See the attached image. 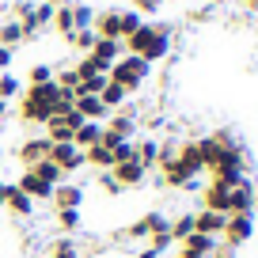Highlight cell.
Here are the masks:
<instances>
[{"mask_svg":"<svg viewBox=\"0 0 258 258\" xmlns=\"http://www.w3.org/2000/svg\"><path fill=\"white\" fill-rule=\"evenodd\" d=\"M49 160H53L57 167L64 171V178H69V175H76V171L84 167V152L73 145V141H64V145H53V148H49Z\"/></svg>","mask_w":258,"mask_h":258,"instance_id":"cell-10","label":"cell"},{"mask_svg":"<svg viewBox=\"0 0 258 258\" xmlns=\"http://www.w3.org/2000/svg\"><path fill=\"white\" fill-rule=\"evenodd\" d=\"M57 228H61L64 235L84 232V213L80 209H57Z\"/></svg>","mask_w":258,"mask_h":258,"instance_id":"cell-27","label":"cell"},{"mask_svg":"<svg viewBox=\"0 0 258 258\" xmlns=\"http://www.w3.org/2000/svg\"><path fill=\"white\" fill-rule=\"evenodd\" d=\"M23 88H27V84L19 80L16 73H0V99H4V103L19 99V95H23Z\"/></svg>","mask_w":258,"mask_h":258,"instance_id":"cell-30","label":"cell"},{"mask_svg":"<svg viewBox=\"0 0 258 258\" xmlns=\"http://www.w3.org/2000/svg\"><path fill=\"white\" fill-rule=\"evenodd\" d=\"M73 106L80 110L84 121H106V118H110V110L103 106V99H99V95H84V91H76V103Z\"/></svg>","mask_w":258,"mask_h":258,"instance_id":"cell-19","label":"cell"},{"mask_svg":"<svg viewBox=\"0 0 258 258\" xmlns=\"http://www.w3.org/2000/svg\"><path fill=\"white\" fill-rule=\"evenodd\" d=\"M160 8H163V0H133V12H141L145 19L160 16Z\"/></svg>","mask_w":258,"mask_h":258,"instance_id":"cell-41","label":"cell"},{"mask_svg":"<svg viewBox=\"0 0 258 258\" xmlns=\"http://www.w3.org/2000/svg\"><path fill=\"white\" fill-rule=\"evenodd\" d=\"M167 224H171V220H167ZM148 247H156V250H163V254H167V250L175 247V239H171V232H167V228H160V232H156L152 239H148Z\"/></svg>","mask_w":258,"mask_h":258,"instance_id":"cell-40","label":"cell"},{"mask_svg":"<svg viewBox=\"0 0 258 258\" xmlns=\"http://www.w3.org/2000/svg\"><path fill=\"white\" fill-rule=\"evenodd\" d=\"M34 4H38V0H16V4H12V19H19V23L31 19L34 16Z\"/></svg>","mask_w":258,"mask_h":258,"instance_id":"cell-42","label":"cell"},{"mask_svg":"<svg viewBox=\"0 0 258 258\" xmlns=\"http://www.w3.org/2000/svg\"><path fill=\"white\" fill-rule=\"evenodd\" d=\"M46 4H53V8H61V4H73V0H46Z\"/></svg>","mask_w":258,"mask_h":258,"instance_id":"cell-50","label":"cell"},{"mask_svg":"<svg viewBox=\"0 0 258 258\" xmlns=\"http://www.w3.org/2000/svg\"><path fill=\"white\" fill-rule=\"evenodd\" d=\"M49 258H80V243L73 235H61V239L49 243Z\"/></svg>","mask_w":258,"mask_h":258,"instance_id":"cell-31","label":"cell"},{"mask_svg":"<svg viewBox=\"0 0 258 258\" xmlns=\"http://www.w3.org/2000/svg\"><path fill=\"white\" fill-rule=\"evenodd\" d=\"M148 76H152V64H148L145 57H137V53H121L118 61L110 64L106 80L121 84V88H125L129 95H137V91L145 88V80H148Z\"/></svg>","mask_w":258,"mask_h":258,"instance_id":"cell-2","label":"cell"},{"mask_svg":"<svg viewBox=\"0 0 258 258\" xmlns=\"http://www.w3.org/2000/svg\"><path fill=\"white\" fill-rule=\"evenodd\" d=\"M133 145H137L141 167H145V171H156V160H160V137H141V141H133Z\"/></svg>","mask_w":258,"mask_h":258,"instance_id":"cell-22","label":"cell"},{"mask_svg":"<svg viewBox=\"0 0 258 258\" xmlns=\"http://www.w3.org/2000/svg\"><path fill=\"white\" fill-rule=\"evenodd\" d=\"M194 145H198V156H202V163H205V171L213 167V160L220 156V145L213 137H194Z\"/></svg>","mask_w":258,"mask_h":258,"instance_id":"cell-33","label":"cell"},{"mask_svg":"<svg viewBox=\"0 0 258 258\" xmlns=\"http://www.w3.org/2000/svg\"><path fill=\"white\" fill-rule=\"evenodd\" d=\"M224 224H228L224 213H213V209H198L194 213V232H202V235L220 239V235H224Z\"/></svg>","mask_w":258,"mask_h":258,"instance_id":"cell-17","label":"cell"},{"mask_svg":"<svg viewBox=\"0 0 258 258\" xmlns=\"http://www.w3.org/2000/svg\"><path fill=\"white\" fill-rule=\"evenodd\" d=\"M8 110H12V106H8V103H4V99H0V121L8 118Z\"/></svg>","mask_w":258,"mask_h":258,"instance_id":"cell-47","label":"cell"},{"mask_svg":"<svg viewBox=\"0 0 258 258\" xmlns=\"http://www.w3.org/2000/svg\"><path fill=\"white\" fill-rule=\"evenodd\" d=\"M16 186H19V190L27 194V198H31L34 205H38V202H49V198H53V186H49V182H42V178L34 175V171H27V167L19 171Z\"/></svg>","mask_w":258,"mask_h":258,"instance_id":"cell-13","label":"cell"},{"mask_svg":"<svg viewBox=\"0 0 258 258\" xmlns=\"http://www.w3.org/2000/svg\"><path fill=\"white\" fill-rule=\"evenodd\" d=\"M121 53H125V49H121V42H118V38H99L95 46H91V57H95L99 73H110V64L118 61Z\"/></svg>","mask_w":258,"mask_h":258,"instance_id":"cell-18","label":"cell"},{"mask_svg":"<svg viewBox=\"0 0 258 258\" xmlns=\"http://www.w3.org/2000/svg\"><path fill=\"white\" fill-rule=\"evenodd\" d=\"M99 186H103V194H121V182L110 175V171H99Z\"/></svg>","mask_w":258,"mask_h":258,"instance_id":"cell-44","label":"cell"},{"mask_svg":"<svg viewBox=\"0 0 258 258\" xmlns=\"http://www.w3.org/2000/svg\"><path fill=\"white\" fill-rule=\"evenodd\" d=\"M202 209H213V213H224L228 217V186L220 182H209L202 190Z\"/></svg>","mask_w":258,"mask_h":258,"instance_id":"cell-21","label":"cell"},{"mask_svg":"<svg viewBox=\"0 0 258 258\" xmlns=\"http://www.w3.org/2000/svg\"><path fill=\"white\" fill-rule=\"evenodd\" d=\"M49 31H57L64 42H69V34L76 31V19H73V4H61V8L53 12V23H49Z\"/></svg>","mask_w":258,"mask_h":258,"instance_id":"cell-24","label":"cell"},{"mask_svg":"<svg viewBox=\"0 0 258 258\" xmlns=\"http://www.w3.org/2000/svg\"><path fill=\"white\" fill-rule=\"evenodd\" d=\"M12 61H16V49L0 46V73H12Z\"/></svg>","mask_w":258,"mask_h":258,"instance_id":"cell-45","label":"cell"},{"mask_svg":"<svg viewBox=\"0 0 258 258\" xmlns=\"http://www.w3.org/2000/svg\"><path fill=\"white\" fill-rule=\"evenodd\" d=\"M160 171H163V186H171V190H198V175H190L186 171V163L178 160H167V163H160Z\"/></svg>","mask_w":258,"mask_h":258,"instance_id":"cell-6","label":"cell"},{"mask_svg":"<svg viewBox=\"0 0 258 258\" xmlns=\"http://www.w3.org/2000/svg\"><path fill=\"white\" fill-rule=\"evenodd\" d=\"M110 160L114 163H125V160H137V145L133 141H118V145L110 148Z\"/></svg>","mask_w":258,"mask_h":258,"instance_id":"cell-39","label":"cell"},{"mask_svg":"<svg viewBox=\"0 0 258 258\" xmlns=\"http://www.w3.org/2000/svg\"><path fill=\"white\" fill-rule=\"evenodd\" d=\"M110 175L121 182V190H133V186H145L148 171L141 167V160H125V163H114V167H110Z\"/></svg>","mask_w":258,"mask_h":258,"instance_id":"cell-16","label":"cell"},{"mask_svg":"<svg viewBox=\"0 0 258 258\" xmlns=\"http://www.w3.org/2000/svg\"><path fill=\"white\" fill-rule=\"evenodd\" d=\"M167 232H171V239H175V247H178V243L194 232V213H178V217H171Z\"/></svg>","mask_w":258,"mask_h":258,"instance_id":"cell-29","label":"cell"},{"mask_svg":"<svg viewBox=\"0 0 258 258\" xmlns=\"http://www.w3.org/2000/svg\"><path fill=\"white\" fill-rule=\"evenodd\" d=\"M220 247V239L213 235H202V232H190L182 243H178V254H190V258H213Z\"/></svg>","mask_w":258,"mask_h":258,"instance_id":"cell-12","label":"cell"},{"mask_svg":"<svg viewBox=\"0 0 258 258\" xmlns=\"http://www.w3.org/2000/svg\"><path fill=\"white\" fill-rule=\"evenodd\" d=\"M103 125H106V133H114V137H121V141H137V133H141V121H137L133 110H114Z\"/></svg>","mask_w":258,"mask_h":258,"instance_id":"cell-9","label":"cell"},{"mask_svg":"<svg viewBox=\"0 0 258 258\" xmlns=\"http://www.w3.org/2000/svg\"><path fill=\"white\" fill-rule=\"evenodd\" d=\"M73 19H76V31H80V27H91L95 23V8L84 4V0H73Z\"/></svg>","mask_w":258,"mask_h":258,"instance_id":"cell-37","label":"cell"},{"mask_svg":"<svg viewBox=\"0 0 258 258\" xmlns=\"http://www.w3.org/2000/svg\"><path fill=\"white\" fill-rule=\"evenodd\" d=\"M84 198H88L84 182H69V178H64L61 186H53L49 205H53V213H57V209H84Z\"/></svg>","mask_w":258,"mask_h":258,"instance_id":"cell-7","label":"cell"},{"mask_svg":"<svg viewBox=\"0 0 258 258\" xmlns=\"http://www.w3.org/2000/svg\"><path fill=\"white\" fill-rule=\"evenodd\" d=\"M46 258H49V254H46Z\"/></svg>","mask_w":258,"mask_h":258,"instance_id":"cell-53","label":"cell"},{"mask_svg":"<svg viewBox=\"0 0 258 258\" xmlns=\"http://www.w3.org/2000/svg\"><path fill=\"white\" fill-rule=\"evenodd\" d=\"M57 103H61V88L53 80L49 84H27L23 95H19V121L27 125H46L49 118L57 114Z\"/></svg>","mask_w":258,"mask_h":258,"instance_id":"cell-1","label":"cell"},{"mask_svg":"<svg viewBox=\"0 0 258 258\" xmlns=\"http://www.w3.org/2000/svg\"><path fill=\"white\" fill-rule=\"evenodd\" d=\"M160 31H163V23H152V19H145L137 31L129 34V38H121V49H125V53L145 57V53H148V46L156 42V34H160Z\"/></svg>","mask_w":258,"mask_h":258,"instance_id":"cell-5","label":"cell"},{"mask_svg":"<svg viewBox=\"0 0 258 258\" xmlns=\"http://www.w3.org/2000/svg\"><path fill=\"white\" fill-rule=\"evenodd\" d=\"M91 31H95L99 38H118V42H121V8H103V12H95Z\"/></svg>","mask_w":258,"mask_h":258,"instance_id":"cell-14","label":"cell"},{"mask_svg":"<svg viewBox=\"0 0 258 258\" xmlns=\"http://www.w3.org/2000/svg\"><path fill=\"white\" fill-rule=\"evenodd\" d=\"M27 171H34V175H38L42 182H49V186H61V182H64V171L57 167L53 160H42V163H31V167H27Z\"/></svg>","mask_w":258,"mask_h":258,"instance_id":"cell-28","label":"cell"},{"mask_svg":"<svg viewBox=\"0 0 258 258\" xmlns=\"http://www.w3.org/2000/svg\"><path fill=\"white\" fill-rule=\"evenodd\" d=\"M4 209H8L16 220H23V217H34V209H38V205H34L16 182H8V190H4Z\"/></svg>","mask_w":258,"mask_h":258,"instance_id":"cell-15","label":"cell"},{"mask_svg":"<svg viewBox=\"0 0 258 258\" xmlns=\"http://www.w3.org/2000/svg\"><path fill=\"white\" fill-rule=\"evenodd\" d=\"M243 8H247V12H258V0H243Z\"/></svg>","mask_w":258,"mask_h":258,"instance_id":"cell-48","label":"cell"},{"mask_svg":"<svg viewBox=\"0 0 258 258\" xmlns=\"http://www.w3.org/2000/svg\"><path fill=\"white\" fill-rule=\"evenodd\" d=\"M250 235H254V213H232L224 224V235H220V243L224 247H243V243H250Z\"/></svg>","mask_w":258,"mask_h":258,"instance_id":"cell-4","label":"cell"},{"mask_svg":"<svg viewBox=\"0 0 258 258\" xmlns=\"http://www.w3.org/2000/svg\"><path fill=\"white\" fill-rule=\"evenodd\" d=\"M99 141H103V121H84V125H76V129H73V145L80 148V152L95 148Z\"/></svg>","mask_w":258,"mask_h":258,"instance_id":"cell-20","label":"cell"},{"mask_svg":"<svg viewBox=\"0 0 258 258\" xmlns=\"http://www.w3.org/2000/svg\"><path fill=\"white\" fill-rule=\"evenodd\" d=\"M23 23H19V19H4V23H0V46H8V49H19L23 46Z\"/></svg>","mask_w":258,"mask_h":258,"instance_id":"cell-25","label":"cell"},{"mask_svg":"<svg viewBox=\"0 0 258 258\" xmlns=\"http://www.w3.org/2000/svg\"><path fill=\"white\" fill-rule=\"evenodd\" d=\"M178 258H190V254H178Z\"/></svg>","mask_w":258,"mask_h":258,"instance_id":"cell-52","label":"cell"},{"mask_svg":"<svg viewBox=\"0 0 258 258\" xmlns=\"http://www.w3.org/2000/svg\"><path fill=\"white\" fill-rule=\"evenodd\" d=\"M53 64H46V61H38V64H31V69H27V84H49L53 80Z\"/></svg>","mask_w":258,"mask_h":258,"instance_id":"cell-35","label":"cell"},{"mask_svg":"<svg viewBox=\"0 0 258 258\" xmlns=\"http://www.w3.org/2000/svg\"><path fill=\"white\" fill-rule=\"evenodd\" d=\"M178 160L186 163V171H190V175L202 178L205 163H202V156H198V145H194V141H182V145H178Z\"/></svg>","mask_w":258,"mask_h":258,"instance_id":"cell-26","label":"cell"},{"mask_svg":"<svg viewBox=\"0 0 258 258\" xmlns=\"http://www.w3.org/2000/svg\"><path fill=\"white\" fill-rule=\"evenodd\" d=\"M53 84L61 91H80V76H76V69L69 64V69H61V73H53Z\"/></svg>","mask_w":258,"mask_h":258,"instance_id":"cell-36","label":"cell"},{"mask_svg":"<svg viewBox=\"0 0 258 258\" xmlns=\"http://www.w3.org/2000/svg\"><path fill=\"white\" fill-rule=\"evenodd\" d=\"M247 152H243V145H232V148H220V156L213 160V167H209V175H213V182H220V186H239V182H247Z\"/></svg>","mask_w":258,"mask_h":258,"instance_id":"cell-3","label":"cell"},{"mask_svg":"<svg viewBox=\"0 0 258 258\" xmlns=\"http://www.w3.org/2000/svg\"><path fill=\"white\" fill-rule=\"evenodd\" d=\"M4 190H8V182H4V178H0V209H4Z\"/></svg>","mask_w":258,"mask_h":258,"instance_id":"cell-49","label":"cell"},{"mask_svg":"<svg viewBox=\"0 0 258 258\" xmlns=\"http://www.w3.org/2000/svg\"><path fill=\"white\" fill-rule=\"evenodd\" d=\"M99 42V34L91 31V27H80V31H73L69 34V46L76 49V53H91V46Z\"/></svg>","mask_w":258,"mask_h":258,"instance_id":"cell-32","label":"cell"},{"mask_svg":"<svg viewBox=\"0 0 258 258\" xmlns=\"http://www.w3.org/2000/svg\"><path fill=\"white\" fill-rule=\"evenodd\" d=\"M141 23H145V16H141V12H133V8H121V38H129V34L137 31Z\"/></svg>","mask_w":258,"mask_h":258,"instance_id":"cell-38","label":"cell"},{"mask_svg":"<svg viewBox=\"0 0 258 258\" xmlns=\"http://www.w3.org/2000/svg\"><path fill=\"white\" fill-rule=\"evenodd\" d=\"M209 4H228V0H209Z\"/></svg>","mask_w":258,"mask_h":258,"instance_id":"cell-51","label":"cell"},{"mask_svg":"<svg viewBox=\"0 0 258 258\" xmlns=\"http://www.w3.org/2000/svg\"><path fill=\"white\" fill-rule=\"evenodd\" d=\"M99 99H103V106H106V110H121V106H125V99H129V91L125 88H121V84H114V80H106V88L103 91H99Z\"/></svg>","mask_w":258,"mask_h":258,"instance_id":"cell-23","label":"cell"},{"mask_svg":"<svg viewBox=\"0 0 258 258\" xmlns=\"http://www.w3.org/2000/svg\"><path fill=\"white\" fill-rule=\"evenodd\" d=\"M49 141H46V133L42 137H27V141H19V148H16V160L23 163V167H31V163H42V160H49Z\"/></svg>","mask_w":258,"mask_h":258,"instance_id":"cell-11","label":"cell"},{"mask_svg":"<svg viewBox=\"0 0 258 258\" xmlns=\"http://www.w3.org/2000/svg\"><path fill=\"white\" fill-rule=\"evenodd\" d=\"M133 258H167V254H163V250H156V247H141Z\"/></svg>","mask_w":258,"mask_h":258,"instance_id":"cell-46","label":"cell"},{"mask_svg":"<svg viewBox=\"0 0 258 258\" xmlns=\"http://www.w3.org/2000/svg\"><path fill=\"white\" fill-rule=\"evenodd\" d=\"M160 228H167V217H163L160 209H152V213H145V217H137V220H133V224L125 228V235H129V239L148 243L156 232H160Z\"/></svg>","mask_w":258,"mask_h":258,"instance_id":"cell-8","label":"cell"},{"mask_svg":"<svg viewBox=\"0 0 258 258\" xmlns=\"http://www.w3.org/2000/svg\"><path fill=\"white\" fill-rule=\"evenodd\" d=\"M106 88V76L103 73H99V76H91V80H84L80 84V91H84V95H99V91H103Z\"/></svg>","mask_w":258,"mask_h":258,"instance_id":"cell-43","label":"cell"},{"mask_svg":"<svg viewBox=\"0 0 258 258\" xmlns=\"http://www.w3.org/2000/svg\"><path fill=\"white\" fill-rule=\"evenodd\" d=\"M73 69H76V76H80V84L91 80V76H99V64H95V57H91V53H80ZM103 76H106V73H103Z\"/></svg>","mask_w":258,"mask_h":258,"instance_id":"cell-34","label":"cell"}]
</instances>
